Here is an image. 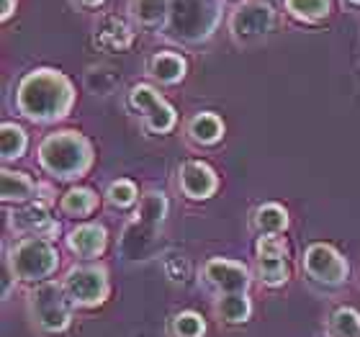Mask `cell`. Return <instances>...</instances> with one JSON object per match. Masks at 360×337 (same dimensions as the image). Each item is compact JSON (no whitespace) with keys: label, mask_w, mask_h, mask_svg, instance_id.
Instances as JSON below:
<instances>
[{"label":"cell","mask_w":360,"mask_h":337,"mask_svg":"<svg viewBox=\"0 0 360 337\" xmlns=\"http://www.w3.org/2000/svg\"><path fill=\"white\" fill-rule=\"evenodd\" d=\"M39 163L60 180L83 178L93 165V144L80 132H54L39 144Z\"/></svg>","instance_id":"cell-2"},{"label":"cell","mask_w":360,"mask_h":337,"mask_svg":"<svg viewBox=\"0 0 360 337\" xmlns=\"http://www.w3.org/2000/svg\"><path fill=\"white\" fill-rule=\"evenodd\" d=\"M206 332V322L201 314L195 312H180L173 319V335L175 337H203Z\"/></svg>","instance_id":"cell-27"},{"label":"cell","mask_w":360,"mask_h":337,"mask_svg":"<svg viewBox=\"0 0 360 337\" xmlns=\"http://www.w3.org/2000/svg\"><path fill=\"white\" fill-rule=\"evenodd\" d=\"M0 193H3V201H29L31 196L37 193V183L26 172L3 170Z\"/></svg>","instance_id":"cell-17"},{"label":"cell","mask_w":360,"mask_h":337,"mask_svg":"<svg viewBox=\"0 0 360 337\" xmlns=\"http://www.w3.org/2000/svg\"><path fill=\"white\" fill-rule=\"evenodd\" d=\"M131 15L144 26H155L170 13V3L167 0H131Z\"/></svg>","instance_id":"cell-22"},{"label":"cell","mask_w":360,"mask_h":337,"mask_svg":"<svg viewBox=\"0 0 360 337\" xmlns=\"http://www.w3.org/2000/svg\"><path fill=\"white\" fill-rule=\"evenodd\" d=\"M304 268H307V273L314 281L327 286L342 284L347 278V273H350L345 257L335 248L324 245V242H316V245H311L307 250V255H304Z\"/></svg>","instance_id":"cell-10"},{"label":"cell","mask_w":360,"mask_h":337,"mask_svg":"<svg viewBox=\"0 0 360 337\" xmlns=\"http://www.w3.org/2000/svg\"><path fill=\"white\" fill-rule=\"evenodd\" d=\"M26 132L21 127H15V124H3L0 129V152H3V160H15L21 158L23 152H26Z\"/></svg>","instance_id":"cell-23"},{"label":"cell","mask_w":360,"mask_h":337,"mask_svg":"<svg viewBox=\"0 0 360 337\" xmlns=\"http://www.w3.org/2000/svg\"><path fill=\"white\" fill-rule=\"evenodd\" d=\"M85 6H101V3H103V0H83Z\"/></svg>","instance_id":"cell-31"},{"label":"cell","mask_w":360,"mask_h":337,"mask_svg":"<svg viewBox=\"0 0 360 337\" xmlns=\"http://www.w3.org/2000/svg\"><path fill=\"white\" fill-rule=\"evenodd\" d=\"M180 188H183V193L188 198L203 201V198L217 193L219 178L206 163H186L180 167Z\"/></svg>","instance_id":"cell-12"},{"label":"cell","mask_w":360,"mask_h":337,"mask_svg":"<svg viewBox=\"0 0 360 337\" xmlns=\"http://www.w3.org/2000/svg\"><path fill=\"white\" fill-rule=\"evenodd\" d=\"M203 276L221 293H245L250 288V270L242 262L224 260V257H211L203 265Z\"/></svg>","instance_id":"cell-11"},{"label":"cell","mask_w":360,"mask_h":337,"mask_svg":"<svg viewBox=\"0 0 360 337\" xmlns=\"http://www.w3.org/2000/svg\"><path fill=\"white\" fill-rule=\"evenodd\" d=\"M255 227L263 234H281L288 227V214L278 203H265L255 211Z\"/></svg>","instance_id":"cell-21"},{"label":"cell","mask_w":360,"mask_h":337,"mask_svg":"<svg viewBox=\"0 0 360 337\" xmlns=\"http://www.w3.org/2000/svg\"><path fill=\"white\" fill-rule=\"evenodd\" d=\"M3 21H6V18H11V13H13L15 11V0H3Z\"/></svg>","instance_id":"cell-30"},{"label":"cell","mask_w":360,"mask_h":337,"mask_svg":"<svg viewBox=\"0 0 360 337\" xmlns=\"http://www.w3.org/2000/svg\"><path fill=\"white\" fill-rule=\"evenodd\" d=\"M60 206L68 217H88V214L96 211L98 196L90 188H72V191H68V193L62 196Z\"/></svg>","instance_id":"cell-19"},{"label":"cell","mask_w":360,"mask_h":337,"mask_svg":"<svg viewBox=\"0 0 360 337\" xmlns=\"http://www.w3.org/2000/svg\"><path fill=\"white\" fill-rule=\"evenodd\" d=\"M217 314L226 324H242L252 314V301L248 299V293H221V299L217 304Z\"/></svg>","instance_id":"cell-18"},{"label":"cell","mask_w":360,"mask_h":337,"mask_svg":"<svg viewBox=\"0 0 360 337\" xmlns=\"http://www.w3.org/2000/svg\"><path fill=\"white\" fill-rule=\"evenodd\" d=\"M131 39H134V31L119 15H103L96 29V44L105 52H124L131 46Z\"/></svg>","instance_id":"cell-13"},{"label":"cell","mask_w":360,"mask_h":337,"mask_svg":"<svg viewBox=\"0 0 360 337\" xmlns=\"http://www.w3.org/2000/svg\"><path fill=\"white\" fill-rule=\"evenodd\" d=\"M15 227L18 229H29V232H52L54 224L52 219H49V211H46L44 203H31V206H26L23 211H18L15 214Z\"/></svg>","instance_id":"cell-20"},{"label":"cell","mask_w":360,"mask_h":337,"mask_svg":"<svg viewBox=\"0 0 360 337\" xmlns=\"http://www.w3.org/2000/svg\"><path fill=\"white\" fill-rule=\"evenodd\" d=\"M330 335L332 337H360V314L355 309H338L330 317Z\"/></svg>","instance_id":"cell-24"},{"label":"cell","mask_w":360,"mask_h":337,"mask_svg":"<svg viewBox=\"0 0 360 337\" xmlns=\"http://www.w3.org/2000/svg\"><path fill=\"white\" fill-rule=\"evenodd\" d=\"M105 196H108V201H111L113 206L124 209V206H131V203L136 201V186L131 180H116V183L108 186V193Z\"/></svg>","instance_id":"cell-28"},{"label":"cell","mask_w":360,"mask_h":337,"mask_svg":"<svg viewBox=\"0 0 360 337\" xmlns=\"http://www.w3.org/2000/svg\"><path fill=\"white\" fill-rule=\"evenodd\" d=\"M353 3H360V0H353Z\"/></svg>","instance_id":"cell-32"},{"label":"cell","mask_w":360,"mask_h":337,"mask_svg":"<svg viewBox=\"0 0 360 337\" xmlns=\"http://www.w3.org/2000/svg\"><path fill=\"white\" fill-rule=\"evenodd\" d=\"M165 214H167L165 193L152 191V193L142 196L134 219L129 222V227L121 234V255L127 260H147L155 253V240H158L160 229H162Z\"/></svg>","instance_id":"cell-3"},{"label":"cell","mask_w":360,"mask_h":337,"mask_svg":"<svg viewBox=\"0 0 360 337\" xmlns=\"http://www.w3.org/2000/svg\"><path fill=\"white\" fill-rule=\"evenodd\" d=\"M72 301H70L65 284H54V281H44L39 284L34 291L29 293V314L41 332L57 335L70 327L72 319Z\"/></svg>","instance_id":"cell-5"},{"label":"cell","mask_w":360,"mask_h":337,"mask_svg":"<svg viewBox=\"0 0 360 337\" xmlns=\"http://www.w3.org/2000/svg\"><path fill=\"white\" fill-rule=\"evenodd\" d=\"M108 273L103 265H77L65 276V291L75 307H98L108 299Z\"/></svg>","instance_id":"cell-7"},{"label":"cell","mask_w":360,"mask_h":337,"mask_svg":"<svg viewBox=\"0 0 360 337\" xmlns=\"http://www.w3.org/2000/svg\"><path fill=\"white\" fill-rule=\"evenodd\" d=\"M273 8L268 3H260V0H252V3H245L234 11L232 15V37L240 42V44H250V42H257L263 39L270 29H273Z\"/></svg>","instance_id":"cell-9"},{"label":"cell","mask_w":360,"mask_h":337,"mask_svg":"<svg viewBox=\"0 0 360 337\" xmlns=\"http://www.w3.org/2000/svg\"><path fill=\"white\" fill-rule=\"evenodd\" d=\"M285 8L304 21H319L330 15V0H285Z\"/></svg>","instance_id":"cell-26"},{"label":"cell","mask_w":360,"mask_h":337,"mask_svg":"<svg viewBox=\"0 0 360 337\" xmlns=\"http://www.w3.org/2000/svg\"><path fill=\"white\" fill-rule=\"evenodd\" d=\"M6 262L21 281H44L60 265V253L46 237H26L11 250Z\"/></svg>","instance_id":"cell-6"},{"label":"cell","mask_w":360,"mask_h":337,"mask_svg":"<svg viewBox=\"0 0 360 337\" xmlns=\"http://www.w3.org/2000/svg\"><path fill=\"white\" fill-rule=\"evenodd\" d=\"M150 72L158 77L160 83H165V85L180 83V80L186 77V60H183L180 54H173V52H160L152 57Z\"/></svg>","instance_id":"cell-15"},{"label":"cell","mask_w":360,"mask_h":337,"mask_svg":"<svg viewBox=\"0 0 360 337\" xmlns=\"http://www.w3.org/2000/svg\"><path fill=\"white\" fill-rule=\"evenodd\" d=\"M188 134L198 144H214L224 136V124H221V119H219L217 113H211V111L198 113V116H193L191 124H188Z\"/></svg>","instance_id":"cell-16"},{"label":"cell","mask_w":360,"mask_h":337,"mask_svg":"<svg viewBox=\"0 0 360 337\" xmlns=\"http://www.w3.org/2000/svg\"><path fill=\"white\" fill-rule=\"evenodd\" d=\"M221 11L217 0H173L167 13L170 37L183 42H203L217 29Z\"/></svg>","instance_id":"cell-4"},{"label":"cell","mask_w":360,"mask_h":337,"mask_svg":"<svg viewBox=\"0 0 360 337\" xmlns=\"http://www.w3.org/2000/svg\"><path fill=\"white\" fill-rule=\"evenodd\" d=\"M129 98H131V106L142 113V119L150 132L165 134V132H170V129L175 127L173 106L167 103L155 88H150V85H134L131 93H129Z\"/></svg>","instance_id":"cell-8"},{"label":"cell","mask_w":360,"mask_h":337,"mask_svg":"<svg viewBox=\"0 0 360 337\" xmlns=\"http://www.w3.org/2000/svg\"><path fill=\"white\" fill-rule=\"evenodd\" d=\"M257 257H285V242L278 234H263L257 240Z\"/></svg>","instance_id":"cell-29"},{"label":"cell","mask_w":360,"mask_h":337,"mask_svg":"<svg viewBox=\"0 0 360 337\" xmlns=\"http://www.w3.org/2000/svg\"><path fill=\"white\" fill-rule=\"evenodd\" d=\"M15 103L31 121H60L75 106V88L57 70H34L18 85Z\"/></svg>","instance_id":"cell-1"},{"label":"cell","mask_w":360,"mask_h":337,"mask_svg":"<svg viewBox=\"0 0 360 337\" xmlns=\"http://www.w3.org/2000/svg\"><path fill=\"white\" fill-rule=\"evenodd\" d=\"M105 242H108V237H105V229L101 224L77 227L68 237L70 250L80 255V257H98L105 250Z\"/></svg>","instance_id":"cell-14"},{"label":"cell","mask_w":360,"mask_h":337,"mask_svg":"<svg viewBox=\"0 0 360 337\" xmlns=\"http://www.w3.org/2000/svg\"><path fill=\"white\" fill-rule=\"evenodd\" d=\"M257 276L265 286H283L288 281V265L283 257H257Z\"/></svg>","instance_id":"cell-25"}]
</instances>
